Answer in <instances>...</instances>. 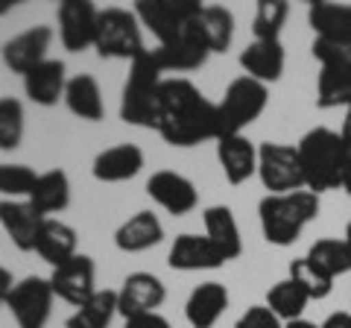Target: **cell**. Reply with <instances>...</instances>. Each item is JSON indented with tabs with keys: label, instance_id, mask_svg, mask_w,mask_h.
I'll use <instances>...</instances> for the list:
<instances>
[{
	"label": "cell",
	"instance_id": "cell-15",
	"mask_svg": "<svg viewBox=\"0 0 351 328\" xmlns=\"http://www.w3.org/2000/svg\"><path fill=\"white\" fill-rule=\"evenodd\" d=\"M167 299V288L158 276L152 272H132L123 279V288L117 290V314L120 316H141V314H156L161 302Z\"/></svg>",
	"mask_w": 351,
	"mask_h": 328
},
{
	"label": "cell",
	"instance_id": "cell-20",
	"mask_svg": "<svg viewBox=\"0 0 351 328\" xmlns=\"http://www.w3.org/2000/svg\"><path fill=\"white\" fill-rule=\"evenodd\" d=\"M217 159L228 185H243L258 173V147L246 135H226L217 141Z\"/></svg>",
	"mask_w": 351,
	"mask_h": 328
},
{
	"label": "cell",
	"instance_id": "cell-31",
	"mask_svg": "<svg viewBox=\"0 0 351 328\" xmlns=\"http://www.w3.org/2000/svg\"><path fill=\"white\" fill-rule=\"evenodd\" d=\"M316 270H322L325 276H346V272H351V246L346 244L343 237H322L316 240V244L307 249L304 255Z\"/></svg>",
	"mask_w": 351,
	"mask_h": 328
},
{
	"label": "cell",
	"instance_id": "cell-28",
	"mask_svg": "<svg viewBox=\"0 0 351 328\" xmlns=\"http://www.w3.org/2000/svg\"><path fill=\"white\" fill-rule=\"evenodd\" d=\"M64 106L71 108V115L88 120V124L103 120L106 106H103L100 82L91 73H76L73 80H68V89H64Z\"/></svg>",
	"mask_w": 351,
	"mask_h": 328
},
{
	"label": "cell",
	"instance_id": "cell-29",
	"mask_svg": "<svg viewBox=\"0 0 351 328\" xmlns=\"http://www.w3.org/2000/svg\"><path fill=\"white\" fill-rule=\"evenodd\" d=\"M36 253L47 261L53 270L62 267L64 261H71L73 255H80V253H76V232H73V226L47 217L44 226H41V232H38Z\"/></svg>",
	"mask_w": 351,
	"mask_h": 328
},
{
	"label": "cell",
	"instance_id": "cell-10",
	"mask_svg": "<svg viewBox=\"0 0 351 328\" xmlns=\"http://www.w3.org/2000/svg\"><path fill=\"white\" fill-rule=\"evenodd\" d=\"M53 284L50 279H41V276H27L24 281H18L12 293L6 299V308L12 311L18 328H44L50 320V311H53Z\"/></svg>",
	"mask_w": 351,
	"mask_h": 328
},
{
	"label": "cell",
	"instance_id": "cell-33",
	"mask_svg": "<svg viewBox=\"0 0 351 328\" xmlns=\"http://www.w3.org/2000/svg\"><path fill=\"white\" fill-rule=\"evenodd\" d=\"M307 302H311V296H307V293L302 290V284H295L293 279H284L278 284H272L269 293H267V308L276 314L281 323L302 320Z\"/></svg>",
	"mask_w": 351,
	"mask_h": 328
},
{
	"label": "cell",
	"instance_id": "cell-12",
	"mask_svg": "<svg viewBox=\"0 0 351 328\" xmlns=\"http://www.w3.org/2000/svg\"><path fill=\"white\" fill-rule=\"evenodd\" d=\"M147 194H149V200H156L161 209L173 217H184L199 205V191H196V185L176 170H156L152 173L147 179Z\"/></svg>",
	"mask_w": 351,
	"mask_h": 328
},
{
	"label": "cell",
	"instance_id": "cell-25",
	"mask_svg": "<svg viewBox=\"0 0 351 328\" xmlns=\"http://www.w3.org/2000/svg\"><path fill=\"white\" fill-rule=\"evenodd\" d=\"M307 24L316 32V38L351 45V3H328V0L311 3Z\"/></svg>",
	"mask_w": 351,
	"mask_h": 328
},
{
	"label": "cell",
	"instance_id": "cell-7",
	"mask_svg": "<svg viewBox=\"0 0 351 328\" xmlns=\"http://www.w3.org/2000/svg\"><path fill=\"white\" fill-rule=\"evenodd\" d=\"M269 103V89L252 76H237L234 82H228L223 94V103H217L219 115V138L226 135H243V129L263 115V108ZM217 138V141H219Z\"/></svg>",
	"mask_w": 351,
	"mask_h": 328
},
{
	"label": "cell",
	"instance_id": "cell-43",
	"mask_svg": "<svg viewBox=\"0 0 351 328\" xmlns=\"http://www.w3.org/2000/svg\"><path fill=\"white\" fill-rule=\"evenodd\" d=\"M284 328H319V325H316V323H311V320H304V316H302V320L284 323Z\"/></svg>",
	"mask_w": 351,
	"mask_h": 328
},
{
	"label": "cell",
	"instance_id": "cell-22",
	"mask_svg": "<svg viewBox=\"0 0 351 328\" xmlns=\"http://www.w3.org/2000/svg\"><path fill=\"white\" fill-rule=\"evenodd\" d=\"M228 308V288L219 281H202L199 288H193L184 305V316H188L191 328H214L219 316Z\"/></svg>",
	"mask_w": 351,
	"mask_h": 328
},
{
	"label": "cell",
	"instance_id": "cell-5",
	"mask_svg": "<svg viewBox=\"0 0 351 328\" xmlns=\"http://www.w3.org/2000/svg\"><path fill=\"white\" fill-rule=\"evenodd\" d=\"M311 53L322 65L319 80H316V106L348 108L351 106V45L313 38Z\"/></svg>",
	"mask_w": 351,
	"mask_h": 328
},
{
	"label": "cell",
	"instance_id": "cell-18",
	"mask_svg": "<svg viewBox=\"0 0 351 328\" xmlns=\"http://www.w3.org/2000/svg\"><path fill=\"white\" fill-rule=\"evenodd\" d=\"M167 264L173 270L193 272V270H217L226 264L223 253L208 240V235H179L170 246Z\"/></svg>",
	"mask_w": 351,
	"mask_h": 328
},
{
	"label": "cell",
	"instance_id": "cell-8",
	"mask_svg": "<svg viewBox=\"0 0 351 328\" xmlns=\"http://www.w3.org/2000/svg\"><path fill=\"white\" fill-rule=\"evenodd\" d=\"M202 6L205 3L199 0H138L135 15L141 27H147L158 38V45H170L193 27Z\"/></svg>",
	"mask_w": 351,
	"mask_h": 328
},
{
	"label": "cell",
	"instance_id": "cell-44",
	"mask_svg": "<svg viewBox=\"0 0 351 328\" xmlns=\"http://www.w3.org/2000/svg\"><path fill=\"white\" fill-rule=\"evenodd\" d=\"M12 6H15V0H0V15H6Z\"/></svg>",
	"mask_w": 351,
	"mask_h": 328
},
{
	"label": "cell",
	"instance_id": "cell-3",
	"mask_svg": "<svg viewBox=\"0 0 351 328\" xmlns=\"http://www.w3.org/2000/svg\"><path fill=\"white\" fill-rule=\"evenodd\" d=\"M319 217V194L293 191V194H267L258 202V220L263 240L272 246H293L302 237L304 226Z\"/></svg>",
	"mask_w": 351,
	"mask_h": 328
},
{
	"label": "cell",
	"instance_id": "cell-38",
	"mask_svg": "<svg viewBox=\"0 0 351 328\" xmlns=\"http://www.w3.org/2000/svg\"><path fill=\"white\" fill-rule=\"evenodd\" d=\"M234 328H284V323L267 308V305H252V308H246V314L234 323Z\"/></svg>",
	"mask_w": 351,
	"mask_h": 328
},
{
	"label": "cell",
	"instance_id": "cell-11",
	"mask_svg": "<svg viewBox=\"0 0 351 328\" xmlns=\"http://www.w3.org/2000/svg\"><path fill=\"white\" fill-rule=\"evenodd\" d=\"M56 18H59V38L64 50L82 53L88 47H94L100 9L91 0H62L56 9Z\"/></svg>",
	"mask_w": 351,
	"mask_h": 328
},
{
	"label": "cell",
	"instance_id": "cell-1",
	"mask_svg": "<svg viewBox=\"0 0 351 328\" xmlns=\"http://www.w3.org/2000/svg\"><path fill=\"white\" fill-rule=\"evenodd\" d=\"M156 132L170 147H196L202 141L219 138L217 103L196 89L184 76L164 80L156 106Z\"/></svg>",
	"mask_w": 351,
	"mask_h": 328
},
{
	"label": "cell",
	"instance_id": "cell-46",
	"mask_svg": "<svg viewBox=\"0 0 351 328\" xmlns=\"http://www.w3.org/2000/svg\"><path fill=\"white\" fill-rule=\"evenodd\" d=\"M343 240H346V244L351 246V220H348V226H346V237H343Z\"/></svg>",
	"mask_w": 351,
	"mask_h": 328
},
{
	"label": "cell",
	"instance_id": "cell-19",
	"mask_svg": "<svg viewBox=\"0 0 351 328\" xmlns=\"http://www.w3.org/2000/svg\"><path fill=\"white\" fill-rule=\"evenodd\" d=\"M141 167H144V150L138 144H114L103 152H97L91 164V173L97 182L114 185V182H129L135 179Z\"/></svg>",
	"mask_w": 351,
	"mask_h": 328
},
{
	"label": "cell",
	"instance_id": "cell-6",
	"mask_svg": "<svg viewBox=\"0 0 351 328\" xmlns=\"http://www.w3.org/2000/svg\"><path fill=\"white\" fill-rule=\"evenodd\" d=\"M94 50L103 59H129L135 62L147 53L144 38H141V21L135 9H120L108 6L100 9L97 18V36H94Z\"/></svg>",
	"mask_w": 351,
	"mask_h": 328
},
{
	"label": "cell",
	"instance_id": "cell-39",
	"mask_svg": "<svg viewBox=\"0 0 351 328\" xmlns=\"http://www.w3.org/2000/svg\"><path fill=\"white\" fill-rule=\"evenodd\" d=\"M123 328H173L164 316L156 311V314H141V316H129L123 323Z\"/></svg>",
	"mask_w": 351,
	"mask_h": 328
},
{
	"label": "cell",
	"instance_id": "cell-37",
	"mask_svg": "<svg viewBox=\"0 0 351 328\" xmlns=\"http://www.w3.org/2000/svg\"><path fill=\"white\" fill-rule=\"evenodd\" d=\"M36 182H38V173L27 167V164H0V194L6 200H21V196L29 200Z\"/></svg>",
	"mask_w": 351,
	"mask_h": 328
},
{
	"label": "cell",
	"instance_id": "cell-40",
	"mask_svg": "<svg viewBox=\"0 0 351 328\" xmlns=\"http://www.w3.org/2000/svg\"><path fill=\"white\" fill-rule=\"evenodd\" d=\"M319 328H351V311H337V314H331Z\"/></svg>",
	"mask_w": 351,
	"mask_h": 328
},
{
	"label": "cell",
	"instance_id": "cell-26",
	"mask_svg": "<svg viewBox=\"0 0 351 328\" xmlns=\"http://www.w3.org/2000/svg\"><path fill=\"white\" fill-rule=\"evenodd\" d=\"M202 223H205L208 240L223 253L226 261H234L243 255V237H240L234 211L228 209V205H211V209H205Z\"/></svg>",
	"mask_w": 351,
	"mask_h": 328
},
{
	"label": "cell",
	"instance_id": "cell-35",
	"mask_svg": "<svg viewBox=\"0 0 351 328\" xmlns=\"http://www.w3.org/2000/svg\"><path fill=\"white\" fill-rule=\"evenodd\" d=\"M24 141V103L0 97V150H18Z\"/></svg>",
	"mask_w": 351,
	"mask_h": 328
},
{
	"label": "cell",
	"instance_id": "cell-36",
	"mask_svg": "<svg viewBox=\"0 0 351 328\" xmlns=\"http://www.w3.org/2000/svg\"><path fill=\"white\" fill-rule=\"evenodd\" d=\"M290 279L295 284H302V290L311 296V302L331 296V290H334V279L325 276L322 270H316L307 258H295L293 261V264H290Z\"/></svg>",
	"mask_w": 351,
	"mask_h": 328
},
{
	"label": "cell",
	"instance_id": "cell-42",
	"mask_svg": "<svg viewBox=\"0 0 351 328\" xmlns=\"http://www.w3.org/2000/svg\"><path fill=\"white\" fill-rule=\"evenodd\" d=\"M339 135H343L346 144L351 147V106L346 108V120H343V129H339Z\"/></svg>",
	"mask_w": 351,
	"mask_h": 328
},
{
	"label": "cell",
	"instance_id": "cell-2",
	"mask_svg": "<svg viewBox=\"0 0 351 328\" xmlns=\"http://www.w3.org/2000/svg\"><path fill=\"white\" fill-rule=\"evenodd\" d=\"M304 173V188L313 194L337 191L346 185L348 167H351V147L337 129L316 126L295 144Z\"/></svg>",
	"mask_w": 351,
	"mask_h": 328
},
{
	"label": "cell",
	"instance_id": "cell-13",
	"mask_svg": "<svg viewBox=\"0 0 351 328\" xmlns=\"http://www.w3.org/2000/svg\"><path fill=\"white\" fill-rule=\"evenodd\" d=\"M94 276H97V267H94V258L88 255H73L71 261H64L62 267L53 270L50 284H53V293L59 299H64L73 308H80L88 299L97 293L94 288Z\"/></svg>",
	"mask_w": 351,
	"mask_h": 328
},
{
	"label": "cell",
	"instance_id": "cell-23",
	"mask_svg": "<svg viewBox=\"0 0 351 328\" xmlns=\"http://www.w3.org/2000/svg\"><path fill=\"white\" fill-rule=\"evenodd\" d=\"M284 65H287V53H284L281 41H252L240 53V68L246 71V76L263 85L278 82L284 73Z\"/></svg>",
	"mask_w": 351,
	"mask_h": 328
},
{
	"label": "cell",
	"instance_id": "cell-4",
	"mask_svg": "<svg viewBox=\"0 0 351 328\" xmlns=\"http://www.w3.org/2000/svg\"><path fill=\"white\" fill-rule=\"evenodd\" d=\"M161 68L147 50L141 59L132 62L129 76L123 82V97H120V120L132 126L156 129V106L161 89Z\"/></svg>",
	"mask_w": 351,
	"mask_h": 328
},
{
	"label": "cell",
	"instance_id": "cell-24",
	"mask_svg": "<svg viewBox=\"0 0 351 328\" xmlns=\"http://www.w3.org/2000/svg\"><path fill=\"white\" fill-rule=\"evenodd\" d=\"M164 240V226L152 211H138L132 214L126 223H120L114 232V246L120 253H144V249L158 246Z\"/></svg>",
	"mask_w": 351,
	"mask_h": 328
},
{
	"label": "cell",
	"instance_id": "cell-21",
	"mask_svg": "<svg viewBox=\"0 0 351 328\" xmlns=\"http://www.w3.org/2000/svg\"><path fill=\"white\" fill-rule=\"evenodd\" d=\"M64 89H68V76H64V62H59V59H44L38 68H32L24 76L27 97L44 108L64 100Z\"/></svg>",
	"mask_w": 351,
	"mask_h": 328
},
{
	"label": "cell",
	"instance_id": "cell-27",
	"mask_svg": "<svg viewBox=\"0 0 351 328\" xmlns=\"http://www.w3.org/2000/svg\"><path fill=\"white\" fill-rule=\"evenodd\" d=\"M27 202L41 217L64 211L71 205V179H68V173L59 170V167L47 170V173H38V182H36V188H32Z\"/></svg>",
	"mask_w": 351,
	"mask_h": 328
},
{
	"label": "cell",
	"instance_id": "cell-14",
	"mask_svg": "<svg viewBox=\"0 0 351 328\" xmlns=\"http://www.w3.org/2000/svg\"><path fill=\"white\" fill-rule=\"evenodd\" d=\"M50 41H53V30L44 24H36V27L24 30L21 36L9 38L3 50H0V56H3V65L12 73L27 76L32 68H38V65L47 59Z\"/></svg>",
	"mask_w": 351,
	"mask_h": 328
},
{
	"label": "cell",
	"instance_id": "cell-45",
	"mask_svg": "<svg viewBox=\"0 0 351 328\" xmlns=\"http://www.w3.org/2000/svg\"><path fill=\"white\" fill-rule=\"evenodd\" d=\"M343 191L351 196V167H348V176H346V185H343Z\"/></svg>",
	"mask_w": 351,
	"mask_h": 328
},
{
	"label": "cell",
	"instance_id": "cell-9",
	"mask_svg": "<svg viewBox=\"0 0 351 328\" xmlns=\"http://www.w3.org/2000/svg\"><path fill=\"white\" fill-rule=\"evenodd\" d=\"M258 176L269 194L304 191V173H302L299 150L290 147V144H276V141L261 144L258 147Z\"/></svg>",
	"mask_w": 351,
	"mask_h": 328
},
{
	"label": "cell",
	"instance_id": "cell-34",
	"mask_svg": "<svg viewBox=\"0 0 351 328\" xmlns=\"http://www.w3.org/2000/svg\"><path fill=\"white\" fill-rule=\"evenodd\" d=\"M287 15H290L287 0H261L255 9V21H252L255 41H278L284 24H287Z\"/></svg>",
	"mask_w": 351,
	"mask_h": 328
},
{
	"label": "cell",
	"instance_id": "cell-32",
	"mask_svg": "<svg viewBox=\"0 0 351 328\" xmlns=\"http://www.w3.org/2000/svg\"><path fill=\"white\" fill-rule=\"evenodd\" d=\"M117 314V290H97L85 305L68 316V328H108Z\"/></svg>",
	"mask_w": 351,
	"mask_h": 328
},
{
	"label": "cell",
	"instance_id": "cell-41",
	"mask_svg": "<svg viewBox=\"0 0 351 328\" xmlns=\"http://www.w3.org/2000/svg\"><path fill=\"white\" fill-rule=\"evenodd\" d=\"M12 288H15L12 272H9L6 267H0V305H6V299H9V293H12Z\"/></svg>",
	"mask_w": 351,
	"mask_h": 328
},
{
	"label": "cell",
	"instance_id": "cell-30",
	"mask_svg": "<svg viewBox=\"0 0 351 328\" xmlns=\"http://www.w3.org/2000/svg\"><path fill=\"white\" fill-rule=\"evenodd\" d=\"M199 32L205 38V45L211 53H226L234 41V15L228 6H219V3H205L199 18Z\"/></svg>",
	"mask_w": 351,
	"mask_h": 328
},
{
	"label": "cell",
	"instance_id": "cell-16",
	"mask_svg": "<svg viewBox=\"0 0 351 328\" xmlns=\"http://www.w3.org/2000/svg\"><path fill=\"white\" fill-rule=\"evenodd\" d=\"M152 59H156V65L164 71H196L202 68V65L208 62V56H211V50H208L202 32H199V24L193 21V27L184 32V36H179L176 41H170V45H158L156 50H149Z\"/></svg>",
	"mask_w": 351,
	"mask_h": 328
},
{
	"label": "cell",
	"instance_id": "cell-17",
	"mask_svg": "<svg viewBox=\"0 0 351 328\" xmlns=\"http://www.w3.org/2000/svg\"><path fill=\"white\" fill-rule=\"evenodd\" d=\"M47 217H41L24 200H0V226L21 253H36L38 232Z\"/></svg>",
	"mask_w": 351,
	"mask_h": 328
}]
</instances>
